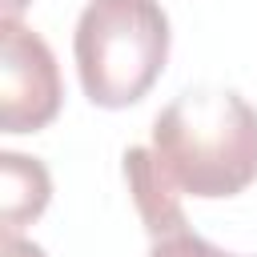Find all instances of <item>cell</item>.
<instances>
[{
    "label": "cell",
    "instance_id": "obj_1",
    "mask_svg": "<svg viewBox=\"0 0 257 257\" xmlns=\"http://www.w3.org/2000/svg\"><path fill=\"white\" fill-rule=\"evenodd\" d=\"M149 149L181 197H237L257 181V108L233 88H189L157 112Z\"/></svg>",
    "mask_w": 257,
    "mask_h": 257
},
{
    "label": "cell",
    "instance_id": "obj_2",
    "mask_svg": "<svg viewBox=\"0 0 257 257\" xmlns=\"http://www.w3.org/2000/svg\"><path fill=\"white\" fill-rule=\"evenodd\" d=\"M169 40L173 32L161 0H88L72 32L84 96L100 108L137 104L165 72Z\"/></svg>",
    "mask_w": 257,
    "mask_h": 257
},
{
    "label": "cell",
    "instance_id": "obj_3",
    "mask_svg": "<svg viewBox=\"0 0 257 257\" xmlns=\"http://www.w3.org/2000/svg\"><path fill=\"white\" fill-rule=\"evenodd\" d=\"M4 64H0V128L40 133L60 112V68L40 32L24 28L20 16H4Z\"/></svg>",
    "mask_w": 257,
    "mask_h": 257
},
{
    "label": "cell",
    "instance_id": "obj_4",
    "mask_svg": "<svg viewBox=\"0 0 257 257\" xmlns=\"http://www.w3.org/2000/svg\"><path fill=\"white\" fill-rule=\"evenodd\" d=\"M124 181H128L137 217L149 229V237H169L177 229H189L185 209H181V189L161 173L153 149H145V145L124 149Z\"/></svg>",
    "mask_w": 257,
    "mask_h": 257
},
{
    "label": "cell",
    "instance_id": "obj_5",
    "mask_svg": "<svg viewBox=\"0 0 257 257\" xmlns=\"http://www.w3.org/2000/svg\"><path fill=\"white\" fill-rule=\"evenodd\" d=\"M0 173H4V229H20L36 221L48 209L52 197V177L36 157L24 153H0Z\"/></svg>",
    "mask_w": 257,
    "mask_h": 257
},
{
    "label": "cell",
    "instance_id": "obj_6",
    "mask_svg": "<svg viewBox=\"0 0 257 257\" xmlns=\"http://www.w3.org/2000/svg\"><path fill=\"white\" fill-rule=\"evenodd\" d=\"M149 257H237V253L217 249L213 241L197 237L193 229H177V233H169V237H153Z\"/></svg>",
    "mask_w": 257,
    "mask_h": 257
},
{
    "label": "cell",
    "instance_id": "obj_7",
    "mask_svg": "<svg viewBox=\"0 0 257 257\" xmlns=\"http://www.w3.org/2000/svg\"><path fill=\"white\" fill-rule=\"evenodd\" d=\"M0 257H48L36 241H24L16 229H4V237H0Z\"/></svg>",
    "mask_w": 257,
    "mask_h": 257
},
{
    "label": "cell",
    "instance_id": "obj_8",
    "mask_svg": "<svg viewBox=\"0 0 257 257\" xmlns=\"http://www.w3.org/2000/svg\"><path fill=\"white\" fill-rule=\"evenodd\" d=\"M24 4H28V0H4V16H20Z\"/></svg>",
    "mask_w": 257,
    "mask_h": 257
}]
</instances>
